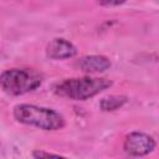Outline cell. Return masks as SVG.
<instances>
[{
  "label": "cell",
  "instance_id": "6da1fadb",
  "mask_svg": "<svg viewBox=\"0 0 159 159\" xmlns=\"http://www.w3.org/2000/svg\"><path fill=\"white\" fill-rule=\"evenodd\" d=\"M12 116L16 122L21 124L35 127L46 132H56L66 125V119L60 112L36 104H16L12 109Z\"/></svg>",
  "mask_w": 159,
  "mask_h": 159
},
{
  "label": "cell",
  "instance_id": "7a4b0ae2",
  "mask_svg": "<svg viewBox=\"0 0 159 159\" xmlns=\"http://www.w3.org/2000/svg\"><path fill=\"white\" fill-rule=\"evenodd\" d=\"M113 82L102 77H72L66 78L53 87L57 96L71 99V101H87L96 97L101 92L111 88Z\"/></svg>",
  "mask_w": 159,
  "mask_h": 159
},
{
  "label": "cell",
  "instance_id": "3957f363",
  "mask_svg": "<svg viewBox=\"0 0 159 159\" xmlns=\"http://www.w3.org/2000/svg\"><path fill=\"white\" fill-rule=\"evenodd\" d=\"M43 77L31 68H10L0 73V89L10 96H22L41 87Z\"/></svg>",
  "mask_w": 159,
  "mask_h": 159
},
{
  "label": "cell",
  "instance_id": "277c9868",
  "mask_svg": "<svg viewBox=\"0 0 159 159\" xmlns=\"http://www.w3.org/2000/svg\"><path fill=\"white\" fill-rule=\"evenodd\" d=\"M155 140L152 135L143 132H130L123 142L124 152L130 157H144L155 149Z\"/></svg>",
  "mask_w": 159,
  "mask_h": 159
},
{
  "label": "cell",
  "instance_id": "5b68a950",
  "mask_svg": "<svg viewBox=\"0 0 159 159\" xmlns=\"http://www.w3.org/2000/svg\"><path fill=\"white\" fill-rule=\"evenodd\" d=\"M77 47L68 40L63 37L52 39L45 48L46 57L50 60L60 61V60H68L73 58L77 55Z\"/></svg>",
  "mask_w": 159,
  "mask_h": 159
},
{
  "label": "cell",
  "instance_id": "8992f818",
  "mask_svg": "<svg viewBox=\"0 0 159 159\" xmlns=\"http://www.w3.org/2000/svg\"><path fill=\"white\" fill-rule=\"evenodd\" d=\"M111 60L104 55H86L75 62V67L83 73H101L109 70Z\"/></svg>",
  "mask_w": 159,
  "mask_h": 159
},
{
  "label": "cell",
  "instance_id": "52a82bcc",
  "mask_svg": "<svg viewBox=\"0 0 159 159\" xmlns=\"http://www.w3.org/2000/svg\"><path fill=\"white\" fill-rule=\"evenodd\" d=\"M128 102V97L123 94H109L102 97L99 101V108L103 112H113L122 108Z\"/></svg>",
  "mask_w": 159,
  "mask_h": 159
},
{
  "label": "cell",
  "instance_id": "ba28073f",
  "mask_svg": "<svg viewBox=\"0 0 159 159\" xmlns=\"http://www.w3.org/2000/svg\"><path fill=\"white\" fill-rule=\"evenodd\" d=\"M127 0H98V4L101 6H106V7H111V6H119L122 4H124Z\"/></svg>",
  "mask_w": 159,
  "mask_h": 159
},
{
  "label": "cell",
  "instance_id": "9c48e42d",
  "mask_svg": "<svg viewBox=\"0 0 159 159\" xmlns=\"http://www.w3.org/2000/svg\"><path fill=\"white\" fill-rule=\"evenodd\" d=\"M34 158H50V157H55V158H60V154H55V153H50V152H43V150H35L32 153Z\"/></svg>",
  "mask_w": 159,
  "mask_h": 159
}]
</instances>
